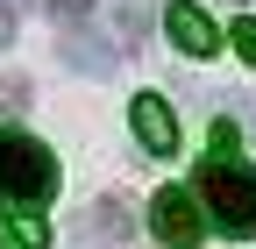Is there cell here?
Segmentation results:
<instances>
[{"instance_id": "cell-8", "label": "cell", "mask_w": 256, "mask_h": 249, "mask_svg": "<svg viewBox=\"0 0 256 249\" xmlns=\"http://www.w3.org/2000/svg\"><path fill=\"white\" fill-rule=\"evenodd\" d=\"M121 36H128V43L150 36V0H121Z\"/></svg>"}, {"instance_id": "cell-6", "label": "cell", "mask_w": 256, "mask_h": 249, "mask_svg": "<svg viewBox=\"0 0 256 249\" xmlns=\"http://www.w3.org/2000/svg\"><path fill=\"white\" fill-rule=\"evenodd\" d=\"M128 128H136V142L150 150V157H171V150H178V121H171V107L156 100V92H136V107H128Z\"/></svg>"}, {"instance_id": "cell-9", "label": "cell", "mask_w": 256, "mask_h": 249, "mask_svg": "<svg viewBox=\"0 0 256 249\" xmlns=\"http://www.w3.org/2000/svg\"><path fill=\"white\" fill-rule=\"evenodd\" d=\"M14 249H50V228L36 221V214H22V221H14Z\"/></svg>"}, {"instance_id": "cell-5", "label": "cell", "mask_w": 256, "mask_h": 249, "mask_svg": "<svg viewBox=\"0 0 256 249\" xmlns=\"http://www.w3.org/2000/svg\"><path fill=\"white\" fill-rule=\"evenodd\" d=\"M78 242H86V249H128V242H136L128 206H121V200H92V206L78 214Z\"/></svg>"}, {"instance_id": "cell-12", "label": "cell", "mask_w": 256, "mask_h": 249, "mask_svg": "<svg viewBox=\"0 0 256 249\" xmlns=\"http://www.w3.org/2000/svg\"><path fill=\"white\" fill-rule=\"evenodd\" d=\"M8 43H14V14L0 8V50H8Z\"/></svg>"}, {"instance_id": "cell-2", "label": "cell", "mask_w": 256, "mask_h": 249, "mask_svg": "<svg viewBox=\"0 0 256 249\" xmlns=\"http://www.w3.org/2000/svg\"><path fill=\"white\" fill-rule=\"evenodd\" d=\"M50 192H57V157L28 128H0V200L22 206V214H36Z\"/></svg>"}, {"instance_id": "cell-14", "label": "cell", "mask_w": 256, "mask_h": 249, "mask_svg": "<svg viewBox=\"0 0 256 249\" xmlns=\"http://www.w3.org/2000/svg\"><path fill=\"white\" fill-rule=\"evenodd\" d=\"M0 249H8V235H0Z\"/></svg>"}, {"instance_id": "cell-1", "label": "cell", "mask_w": 256, "mask_h": 249, "mask_svg": "<svg viewBox=\"0 0 256 249\" xmlns=\"http://www.w3.org/2000/svg\"><path fill=\"white\" fill-rule=\"evenodd\" d=\"M192 200L220 235H256V164L235 157H206L200 178H192Z\"/></svg>"}, {"instance_id": "cell-10", "label": "cell", "mask_w": 256, "mask_h": 249, "mask_svg": "<svg viewBox=\"0 0 256 249\" xmlns=\"http://www.w3.org/2000/svg\"><path fill=\"white\" fill-rule=\"evenodd\" d=\"M50 8H57L64 28H86V22H92V0H50Z\"/></svg>"}, {"instance_id": "cell-3", "label": "cell", "mask_w": 256, "mask_h": 249, "mask_svg": "<svg viewBox=\"0 0 256 249\" xmlns=\"http://www.w3.org/2000/svg\"><path fill=\"white\" fill-rule=\"evenodd\" d=\"M150 228H156V242H171V249H200L206 214H200V200H192V185H164V192L150 200Z\"/></svg>"}, {"instance_id": "cell-11", "label": "cell", "mask_w": 256, "mask_h": 249, "mask_svg": "<svg viewBox=\"0 0 256 249\" xmlns=\"http://www.w3.org/2000/svg\"><path fill=\"white\" fill-rule=\"evenodd\" d=\"M235 50L256 64V14H242V22H235Z\"/></svg>"}, {"instance_id": "cell-4", "label": "cell", "mask_w": 256, "mask_h": 249, "mask_svg": "<svg viewBox=\"0 0 256 249\" xmlns=\"http://www.w3.org/2000/svg\"><path fill=\"white\" fill-rule=\"evenodd\" d=\"M164 28H171V43L185 57H214L220 50V28H214V14H200V0H171V8H164Z\"/></svg>"}, {"instance_id": "cell-13", "label": "cell", "mask_w": 256, "mask_h": 249, "mask_svg": "<svg viewBox=\"0 0 256 249\" xmlns=\"http://www.w3.org/2000/svg\"><path fill=\"white\" fill-rule=\"evenodd\" d=\"M0 8H8V14H14V8H28V0H0Z\"/></svg>"}, {"instance_id": "cell-7", "label": "cell", "mask_w": 256, "mask_h": 249, "mask_svg": "<svg viewBox=\"0 0 256 249\" xmlns=\"http://www.w3.org/2000/svg\"><path fill=\"white\" fill-rule=\"evenodd\" d=\"M64 64H72V72H86V78H107V72H114V43L64 28Z\"/></svg>"}]
</instances>
